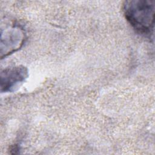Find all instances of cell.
<instances>
[{
  "label": "cell",
  "instance_id": "cell-1",
  "mask_svg": "<svg viewBox=\"0 0 155 155\" xmlns=\"http://www.w3.org/2000/svg\"><path fill=\"white\" fill-rule=\"evenodd\" d=\"M125 19L139 34L150 37L154 28L155 2L150 0H129L122 4Z\"/></svg>",
  "mask_w": 155,
  "mask_h": 155
},
{
  "label": "cell",
  "instance_id": "cell-2",
  "mask_svg": "<svg viewBox=\"0 0 155 155\" xmlns=\"http://www.w3.org/2000/svg\"><path fill=\"white\" fill-rule=\"evenodd\" d=\"M27 35L23 27L15 21L7 22L1 27V59L16 51L23 45Z\"/></svg>",
  "mask_w": 155,
  "mask_h": 155
},
{
  "label": "cell",
  "instance_id": "cell-3",
  "mask_svg": "<svg viewBox=\"0 0 155 155\" xmlns=\"http://www.w3.org/2000/svg\"><path fill=\"white\" fill-rule=\"evenodd\" d=\"M28 75V70L24 66L18 65L5 68L1 72V91H13L25 81Z\"/></svg>",
  "mask_w": 155,
  "mask_h": 155
}]
</instances>
